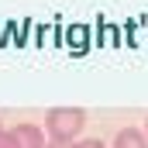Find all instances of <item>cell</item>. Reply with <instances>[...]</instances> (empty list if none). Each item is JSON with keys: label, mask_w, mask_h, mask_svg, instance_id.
I'll list each match as a JSON object with an SVG mask.
<instances>
[{"label": "cell", "mask_w": 148, "mask_h": 148, "mask_svg": "<svg viewBox=\"0 0 148 148\" xmlns=\"http://www.w3.org/2000/svg\"><path fill=\"white\" fill-rule=\"evenodd\" d=\"M45 138L48 141H62V145H73L79 141L83 127H86V110L83 107H52L45 114Z\"/></svg>", "instance_id": "obj_1"}, {"label": "cell", "mask_w": 148, "mask_h": 148, "mask_svg": "<svg viewBox=\"0 0 148 148\" xmlns=\"http://www.w3.org/2000/svg\"><path fill=\"white\" fill-rule=\"evenodd\" d=\"M14 138H17V148H48V138H45V127H38L31 121H21L10 127Z\"/></svg>", "instance_id": "obj_2"}, {"label": "cell", "mask_w": 148, "mask_h": 148, "mask_svg": "<svg viewBox=\"0 0 148 148\" xmlns=\"http://www.w3.org/2000/svg\"><path fill=\"white\" fill-rule=\"evenodd\" d=\"M110 148H148V138L141 127H121L114 134V145Z\"/></svg>", "instance_id": "obj_3"}, {"label": "cell", "mask_w": 148, "mask_h": 148, "mask_svg": "<svg viewBox=\"0 0 148 148\" xmlns=\"http://www.w3.org/2000/svg\"><path fill=\"white\" fill-rule=\"evenodd\" d=\"M69 148H107L100 138H79V141H73Z\"/></svg>", "instance_id": "obj_4"}, {"label": "cell", "mask_w": 148, "mask_h": 148, "mask_svg": "<svg viewBox=\"0 0 148 148\" xmlns=\"http://www.w3.org/2000/svg\"><path fill=\"white\" fill-rule=\"evenodd\" d=\"M0 148H17V138H14V131H0Z\"/></svg>", "instance_id": "obj_5"}, {"label": "cell", "mask_w": 148, "mask_h": 148, "mask_svg": "<svg viewBox=\"0 0 148 148\" xmlns=\"http://www.w3.org/2000/svg\"><path fill=\"white\" fill-rule=\"evenodd\" d=\"M48 148H69V145H62V141H48Z\"/></svg>", "instance_id": "obj_6"}, {"label": "cell", "mask_w": 148, "mask_h": 148, "mask_svg": "<svg viewBox=\"0 0 148 148\" xmlns=\"http://www.w3.org/2000/svg\"><path fill=\"white\" fill-rule=\"evenodd\" d=\"M145 138H148V117H145Z\"/></svg>", "instance_id": "obj_7"}, {"label": "cell", "mask_w": 148, "mask_h": 148, "mask_svg": "<svg viewBox=\"0 0 148 148\" xmlns=\"http://www.w3.org/2000/svg\"><path fill=\"white\" fill-rule=\"evenodd\" d=\"M0 131H3V124H0Z\"/></svg>", "instance_id": "obj_8"}]
</instances>
